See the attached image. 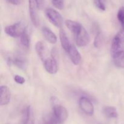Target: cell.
I'll return each instance as SVG.
<instances>
[{
	"mask_svg": "<svg viewBox=\"0 0 124 124\" xmlns=\"http://www.w3.org/2000/svg\"><path fill=\"white\" fill-rule=\"evenodd\" d=\"M13 79H14V81H15L16 83L19 84H23L25 81V79H24L23 76H20V75H15Z\"/></svg>",
	"mask_w": 124,
	"mask_h": 124,
	"instance_id": "obj_24",
	"label": "cell"
},
{
	"mask_svg": "<svg viewBox=\"0 0 124 124\" xmlns=\"http://www.w3.org/2000/svg\"><path fill=\"white\" fill-rule=\"evenodd\" d=\"M56 122H58L57 121V120L56 119L55 117H54V118H53V117H52L51 118H50L49 119L47 120L44 124H56Z\"/></svg>",
	"mask_w": 124,
	"mask_h": 124,
	"instance_id": "obj_26",
	"label": "cell"
},
{
	"mask_svg": "<svg viewBox=\"0 0 124 124\" xmlns=\"http://www.w3.org/2000/svg\"><path fill=\"white\" fill-rule=\"evenodd\" d=\"M103 42V38L100 32L96 34L94 40V46L96 48H99L101 47Z\"/></svg>",
	"mask_w": 124,
	"mask_h": 124,
	"instance_id": "obj_21",
	"label": "cell"
},
{
	"mask_svg": "<svg viewBox=\"0 0 124 124\" xmlns=\"http://www.w3.org/2000/svg\"><path fill=\"white\" fill-rule=\"evenodd\" d=\"M42 32L45 39L51 44H55L57 42V37L55 34L50 29L44 27L42 29Z\"/></svg>",
	"mask_w": 124,
	"mask_h": 124,
	"instance_id": "obj_13",
	"label": "cell"
},
{
	"mask_svg": "<svg viewBox=\"0 0 124 124\" xmlns=\"http://www.w3.org/2000/svg\"><path fill=\"white\" fill-rule=\"evenodd\" d=\"M54 116L59 123H64L69 117V113L66 108L59 104H54L53 107Z\"/></svg>",
	"mask_w": 124,
	"mask_h": 124,
	"instance_id": "obj_5",
	"label": "cell"
},
{
	"mask_svg": "<svg viewBox=\"0 0 124 124\" xmlns=\"http://www.w3.org/2000/svg\"><path fill=\"white\" fill-rule=\"evenodd\" d=\"M38 9H42L44 6V0H35Z\"/></svg>",
	"mask_w": 124,
	"mask_h": 124,
	"instance_id": "obj_25",
	"label": "cell"
},
{
	"mask_svg": "<svg viewBox=\"0 0 124 124\" xmlns=\"http://www.w3.org/2000/svg\"><path fill=\"white\" fill-rule=\"evenodd\" d=\"M104 115L108 118H117L118 117V113L117 110L114 107L107 106L103 110Z\"/></svg>",
	"mask_w": 124,
	"mask_h": 124,
	"instance_id": "obj_15",
	"label": "cell"
},
{
	"mask_svg": "<svg viewBox=\"0 0 124 124\" xmlns=\"http://www.w3.org/2000/svg\"><path fill=\"white\" fill-rule=\"evenodd\" d=\"M26 30L25 26L22 22H18L4 28V31L8 36L13 38L20 37L22 34Z\"/></svg>",
	"mask_w": 124,
	"mask_h": 124,
	"instance_id": "obj_2",
	"label": "cell"
},
{
	"mask_svg": "<svg viewBox=\"0 0 124 124\" xmlns=\"http://www.w3.org/2000/svg\"><path fill=\"white\" fill-rule=\"evenodd\" d=\"M11 93L9 88L5 85L0 87V105H7L10 101Z\"/></svg>",
	"mask_w": 124,
	"mask_h": 124,
	"instance_id": "obj_9",
	"label": "cell"
},
{
	"mask_svg": "<svg viewBox=\"0 0 124 124\" xmlns=\"http://www.w3.org/2000/svg\"><path fill=\"white\" fill-rule=\"evenodd\" d=\"M46 14L47 18L54 26L58 28H62L63 18L59 12L53 8H48L46 9Z\"/></svg>",
	"mask_w": 124,
	"mask_h": 124,
	"instance_id": "obj_4",
	"label": "cell"
},
{
	"mask_svg": "<svg viewBox=\"0 0 124 124\" xmlns=\"http://www.w3.org/2000/svg\"><path fill=\"white\" fill-rule=\"evenodd\" d=\"M59 38H60L62 47L64 48V50L67 52L69 47L71 46V44H70V40L67 35L66 32L63 29H61L60 31H59Z\"/></svg>",
	"mask_w": 124,
	"mask_h": 124,
	"instance_id": "obj_12",
	"label": "cell"
},
{
	"mask_svg": "<svg viewBox=\"0 0 124 124\" xmlns=\"http://www.w3.org/2000/svg\"><path fill=\"white\" fill-rule=\"evenodd\" d=\"M35 50L37 54L42 61L47 58L46 56L47 54V48L44 42L42 41H38L36 42L35 45Z\"/></svg>",
	"mask_w": 124,
	"mask_h": 124,
	"instance_id": "obj_11",
	"label": "cell"
},
{
	"mask_svg": "<svg viewBox=\"0 0 124 124\" xmlns=\"http://www.w3.org/2000/svg\"><path fill=\"white\" fill-rule=\"evenodd\" d=\"M117 17L121 23V26L122 27V30L124 31V6H122L119 8L118 12H117Z\"/></svg>",
	"mask_w": 124,
	"mask_h": 124,
	"instance_id": "obj_20",
	"label": "cell"
},
{
	"mask_svg": "<svg viewBox=\"0 0 124 124\" xmlns=\"http://www.w3.org/2000/svg\"><path fill=\"white\" fill-rule=\"evenodd\" d=\"M9 3L12 4L13 5H15V6H18L21 4L22 1L23 0H7Z\"/></svg>",
	"mask_w": 124,
	"mask_h": 124,
	"instance_id": "obj_27",
	"label": "cell"
},
{
	"mask_svg": "<svg viewBox=\"0 0 124 124\" xmlns=\"http://www.w3.org/2000/svg\"><path fill=\"white\" fill-rule=\"evenodd\" d=\"M8 61H10L8 62H10V64H13L16 66L18 67V68L23 69V70H25V68L27 67L26 61L23 58H20V57L19 58H15L13 59H10Z\"/></svg>",
	"mask_w": 124,
	"mask_h": 124,
	"instance_id": "obj_18",
	"label": "cell"
},
{
	"mask_svg": "<svg viewBox=\"0 0 124 124\" xmlns=\"http://www.w3.org/2000/svg\"><path fill=\"white\" fill-rule=\"evenodd\" d=\"M65 23L67 27L71 31V32L73 34L76 33L78 30V29L82 26V25L80 23L75 21L70 20V19H67V20L65 21Z\"/></svg>",
	"mask_w": 124,
	"mask_h": 124,
	"instance_id": "obj_17",
	"label": "cell"
},
{
	"mask_svg": "<svg viewBox=\"0 0 124 124\" xmlns=\"http://www.w3.org/2000/svg\"><path fill=\"white\" fill-rule=\"evenodd\" d=\"M124 31L123 30L117 33L113 39L111 45V55L112 57L124 50Z\"/></svg>",
	"mask_w": 124,
	"mask_h": 124,
	"instance_id": "obj_1",
	"label": "cell"
},
{
	"mask_svg": "<svg viewBox=\"0 0 124 124\" xmlns=\"http://www.w3.org/2000/svg\"><path fill=\"white\" fill-rule=\"evenodd\" d=\"M53 6L59 10H62L64 7V0H52Z\"/></svg>",
	"mask_w": 124,
	"mask_h": 124,
	"instance_id": "obj_23",
	"label": "cell"
},
{
	"mask_svg": "<svg viewBox=\"0 0 124 124\" xmlns=\"http://www.w3.org/2000/svg\"><path fill=\"white\" fill-rule=\"evenodd\" d=\"M114 64L116 67L124 68V50L113 57Z\"/></svg>",
	"mask_w": 124,
	"mask_h": 124,
	"instance_id": "obj_16",
	"label": "cell"
},
{
	"mask_svg": "<svg viewBox=\"0 0 124 124\" xmlns=\"http://www.w3.org/2000/svg\"><path fill=\"white\" fill-rule=\"evenodd\" d=\"M73 35L76 44L79 47H85L90 41L89 34L82 25Z\"/></svg>",
	"mask_w": 124,
	"mask_h": 124,
	"instance_id": "obj_3",
	"label": "cell"
},
{
	"mask_svg": "<svg viewBox=\"0 0 124 124\" xmlns=\"http://www.w3.org/2000/svg\"><path fill=\"white\" fill-rule=\"evenodd\" d=\"M20 41L21 44L24 48H26V49H28L29 48L30 44V36H29L27 30H25L20 36Z\"/></svg>",
	"mask_w": 124,
	"mask_h": 124,
	"instance_id": "obj_19",
	"label": "cell"
},
{
	"mask_svg": "<svg viewBox=\"0 0 124 124\" xmlns=\"http://www.w3.org/2000/svg\"><path fill=\"white\" fill-rule=\"evenodd\" d=\"M67 52L68 54H69V57H70L71 62H72L75 65H78L81 64V54H80L79 51L76 49V48L75 46L71 45V46L69 47V50H68V51Z\"/></svg>",
	"mask_w": 124,
	"mask_h": 124,
	"instance_id": "obj_10",
	"label": "cell"
},
{
	"mask_svg": "<svg viewBox=\"0 0 124 124\" xmlns=\"http://www.w3.org/2000/svg\"><path fill=\"white\" fill-rule=\"evenodd\" d=\"M23 124H35L33 113L30 106H28L25 109Z\"/></svg>",
	"mask_w": 124,
	"mask_h": 124,
	"instance_id": "obj_14",
	"label": "cell"
},
{
	"mask_svg": "<svg viewBox=\"0 0 124 124\" xmlns=\"http://www.w3.org/2000/svg\"><path fill=\"white\" fill-rule=\"evenodd\" d=\"M94 3L96 7L101 10H105L106 5H105V0H94Z\"/></svg>",
	"mask_w": 124,
	"mask_h": 124,
	"instance_id": "obj_22",
	"label": "cell"
},
{
	"mask_svg": "<svg viewBox=\"0 0 124 124\" xmlns=\"http://www.w3.org/2000/svg\"><path fill=\"white\" fill-rule=\"evenodd\" d=\"M29 7L31 23L36 27H38L39 25V19L37 12L38 8L35 0H29Z\"/></svg>",
	"mask_w": 124,
	"mask_h": 124,
	"instance_id": "obj_7",
	"label": "cell"
},
{
	"mask_svg": "<svg viewBox=\"0 0 124 124\" xmlns=\"http://www.w3.org/2000/svg\"><path fill=\"white\" fill-rule=\"evenodd\" d=\"M44 66L46 71L50 74H55L58 71V64L54 58H47L43 61Z\"/></svg>",
	"mask_w": 124,
	"mask_h": 124,
	"instance_id": "obj_8",
	"label": "cell"
},
{
	"mask_svg": "<svg viewBox=\"0 0 124 124\" xmlns=\"http://www.w3.org/2000/svg\"><path fill=\"white\" fill-rule=\"evenodd\" d=\"M79 104L80 108L86 115L92 116L94 114V106L89 99L86 97H81L79 101Z\"/></svg>",
	"mask_w": 124,
	"mask_h": 124,
	"instance_id": "obj_6",
	"label": "cell"
}]
</instances>
